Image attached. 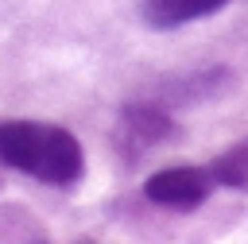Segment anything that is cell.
<instances>
[{
	"label": "cell",
	"mask_w": 248,
	"mask_h": 244,
	"mask_svg": "<svg viewBox=\"0 0 248 244\" xmlns=\"http://www.w3.org/2000/svg\"><path fill=\"white\" fill-rule=\"evenodd\" d=\"M167 136H174V124L155 105H128L120 112V155L128 151L136 159L147 147H155L159 139H167Z\"/></svg>",
	"instance_id": "cell-3"
},
{
	"label": "cell",
	"mask_w": 248,
	"mask_h": 244,
	"mask_svg": "<svg viewBox=\"0 0 248 244\" xmlns=\"http://www.w3.org/2000/svg\"><path fill=\"white\" fill-rule=\"evenodd\" d=\"M0 163L46 182V186H74L85 170L81 143L54 124L35 120H4L0 124Z\"/></svg>",
	"instance_id": "cell-1"
},
{
	"label": "cell",
	"mask_w": 248,
	"mask_h": 244,
	"mask_svg": "<svg viewBox=\"0 0 248 244\" xmlns=\"http://www.w3.org/2000/svg\"><path fill=\"white\" fill-rule=\"evenodd\" d=\"M213 186H217V182H213L209 167H167V170H159V174L147 178L143 194H147V201H155V205L194 209V205H202V201L209 198Z\"/></svg>",
	"instance_id": "cell-2"
},
{
	"label": "cell",
	"mask_w": 248,
	"mask_h": 244,
	"mask_svg": "<svg viewBox=\"0 0 248 244\" xmlns=\"http://www.w3.org/2000/svg\"><path fill=\"white\" fill-rule=\"evenodd\" d=\"M209 174L217 186H229V190H248V139L229 147L225 155H217L209 163Z\"/></svg>",
	"instance_id": "cell-5"
},
{
	"label": "cell",
	"mask_w": 248,
	"mask_h": 244,
	"mask_svg": "<svg viewBox=\"0 0 248 244\" xmlns=\"http://www.w3.org/2000/svg\"><path fill=\"white\" fill-rule=\"evenodd\" d=\"M229 0H143V19L159 31H170V27H182L190 19H202V15H213L221 12Z\"/></svg>",
	"instance_id": "cell-4"
}]
</instances>
